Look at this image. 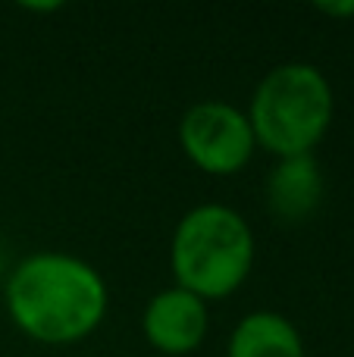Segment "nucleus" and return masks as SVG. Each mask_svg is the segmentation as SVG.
I'll return each mask as SVG.
<instances>
[{"mask_svg":"<svg viewBox=\"0 0 354 357\" xmlns=\"http://www.w3.org/2000/svg\"><path fill=\"white\" fill-rule=\"evenodd\" d=\"M13 326L41 345H75L104 326L110 289L88 260L69 251H35L3 279Z\"/></svg>","mask_w":354,"mask_h":357,"instance_id":"obj_1","label":"nucleus"},{"mask_svg":"<svg viewBox=\"0 0 354 357\" xmlns=\"http://www.w3.org/2000/svg\"><path fill=\"white\" fill-rule=\"evenodd\" d=\"M257 257L254 229L229 204L204 201L173 229L169 270L179 289L201 301L229 298L248 282Z\"/></svg>","mask_w":354,"mask_h":357,"instance_id":"obj_2","label":"nucleus"},{"mask_svg":"<svg viewBox=\"0 0 354 357\" xmlns=\"http://www.w3.org/2000/svg\"><path fill=\"white\" fill-rule=\"evenodd\" d=\"M245 116L257 148L276 160L314 154L336 116V94L320 66L279 63L257 82Z\"/></svg>","mask_w":354,"mask_h":357,"instance_id":"obj_3","label":"nucleus"},{"mask_svg":"<svg viewBox=\"0 0 354 357\" xmlns=\"http://www.w3.org/2000/svg\"><path fill=\"white\" fill-rule=\"evenodd\" d=\"M207 329H210L207 301H201L198 295L179 289V285L157 291L141 310L144 342L167 357L194 354L204 345Z\"/></svg>","mask_w":354,"mask_h":357,"instance_id":"obj_5","label":"nucleus"},{"mask_svg":"<svg viewBox=\"0 0 354 357\" xmlns=\"http://www.w3.org/2000/svg\"><path fill=\"white\" fill-rule=\"evenodd\" d=\"M226 357H307V351L288 317L276 310H251L232 329Z\"/></svg>","mask_w":354,"mask_h":357,"instance_id":"obj_7","label":"nucleus"},{"mask_svg":"<svg viewBox=\"0 0 354 357\" xmlns=\"http://www.w3.org/2000/svg\"><path fill=\"white\" fill-rule=\"evenodd\" d=\"M323 169L314 154L276 160L273 169L267 173V185H263L270 216L276 222H286V226H298V222L311 220L323 204Z\"/></svg>","mask_w":354,"mask_h":357,"instance_id":"obj_6","label":"nucleus"},{"mask_svg":"<svg viewBox=\"0 0 354 357\" xmlns=\"http://www.w3.org/2000/svg\"><path fill=\"white\" fill-rule=\"evenodd\" d=\"M317 10L323 13V16H330V19H351L354 16V0H342V3H339V0H330V3L320 0Z\"/></svg>","mask_w":354,"mask_h":357,"instance_id":"obj_8","label":"nucleus"},{"mask_svg":"<svg viewBox=\"0 0 354 357\" xmlns=\"http://www.w3.org/2000/svg\"><path fill=\"white\" fill-rule=\"evenodd\" d=\"M179 148L192 167L207 176H236L251 163L257 151L254 132L229 100H198L179 119Z\"/></svg>","mask_w":354,"mask_h":357,"instance_id":"obj_4","label":"nucleus"}]
</instances>
